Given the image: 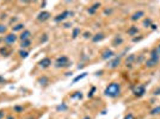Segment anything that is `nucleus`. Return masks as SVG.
I'll use <instances>...</instances> for the list:
<instances>
[{"mask_svg":"<svg viewBox=\"0 0 160 119\" xmlns=\"http://www.w3.org/2000/svg\"><path fill=\"white\" fill-rule=\"evenodd\" d=\"M114 56H115V51L112 49H109V48L104 49L101 52V58L104 60V61H109V60H111Z\"/></svg>","mask_w":160,"mask_h":119,"instance_id":"0eeeda50","label":"nucleus"},{"mask_svg":"<svg viewBox=\"0 0 160 119\" xmlns=\"http://www.w3.org/2000/svg\"><path fill=\"white\" fill-rule=\"evenodd\" d=\"M151 29L154 31V30H156V29H158V25H156V24H152V25H151Z\"/></svg>","mask_w":160,"mask_h":119,"instance_id":"37998d69","label":"nucleus"},{"mask_svg":"<svg viewBox=\"0 0 160 119\" xmlns=\"http://www.w3.org/2000/svg\"><path fill=\"white\" fill-rule=\"evenodd\" d=\"M121 62H122V56L121 55L119 56H116V57H112L111 60H109V61H108L106 68L108 69H116V68L119 67Z\"/></svg>","mask_w":160,"mask_h":119,"instance_id":"423d86ee","label":"nucleus"},{"mask_svg":"<svg viewBox=\"0 0 160 119\" xmlns=\"http://www.w3.org/2000/svg\"><path fill=\"white\" fill-rule=\"evenodd\" d=\"M7 18V16H6V13H4V14H1V16H0V19H1V20H4V19H6Z\"/></svg>","mask_w":160,"mask_h":119,"instance_id":"c03bdc74","label":"nucleus"},{"mask_svg":"<svg viewBox=\"0 0 160 119\" xmlns=\"http://www.w3.org/2000/svg\"><path fill=\"white\" fill-rule=\"evenodd\" d=\"M149 114H151V115H159V114H160V105H158V106L153 107V108L151 110Z\"/></svg>","mask_w":160,"mask_h":119,"instance_id":"c85d7f7f","label":"nucleus"},{"mask_svg":"<svg viewBox=\"0 0 160 119\" xmlns=\"http://www.w3.org/2000/svg\"><path fill=\"white\" fill-rule=\"evenodd\" d=\"M153 23H152V19L148 17V18H145L143 19V22H142V26L143 27H146V29H148V27H151V25H152Z\"/></svg>","mask_w":160,"mask_h":119,"instance_id":"cd10ccee","label":"nucleus"},{"mask_svg":"<svg viewBox=\"0 0 160 119\" xmlns=\"http://www.w3.org/2000/svg\"><path fill=\"white\" fill-rule=\"evenodd\" d=\"M92 36H93V35H92L90 31H85V32L83 34V37H84L85 39H90V38H92Z\"/></svg>","mask_w":160,"mask_h":119,"instance_id":"473e14b6","label":"nucleus"},{"mask_svg":"<svg viewBox=\"0 0 160 119\" xmlns=\"http://www.w3.org/2000/svg\"><path fill=\"white\" fill-rule=\"evenodd\" d=\"M96 89H97V88H96L94 86H92V87H91V91H90V92H88V94H87V97H88V98H93L94 92H96Z\"/></svg>","mask_w":160,"mask_h":119,"instance_id":"2f4dec72","label":"nucleus"},{"mask_svg":"<svg viewBox=\"0 0 160 119\" xmlns=\"http://www.w3.org/2000/svg\"><path fill=\"white\" fill-rule=\"evenodd\" d=\"M123 42H124V38H123L121 35H116V36L114 37L112 42H111V45H112L114 48H117V47L122 45V44H123Z\"/></svg>","mask_w":160,"mask_h":119,"instance_id":"4468645a","label":"nucleus"},{"mask_svg":"<svg viewBox=\"0 0 160 119\" xmlns=\"http://www.w3.org/2000/svg\"><path fill=\"white\" fill-rule=\"evenodd\" d=\"M5 83H7V80L4 76L0 75V85H5Z\"/></svg>","mask_w":160,"mask_h":119,"instance_id":"58836bf2","label":"nucleus"},{"mask_svg":"<svg viewBox=\"0 0 160 119\" xmlns=\"http://www.w3.org/2000/svg\"><path fill=\"white\" fill-rule=\"evenodd\" d=\"M31 36H33V34H31V31L30 30H24L23 32H20V35L18 36V39L20 41V42H23V41H28V39H31Z\"/></svg>","mask_w":160,"mask_h":119,"instance_id":"ddd939ff","label":"nucleus"},{"mask_svg":"<svg viewBox=\"0 0 160 119\" xmlns=\"http://www.w3.org/2000/svg\"><path fill=\"white\" fill-rule=\"evenodd\" d=\"M104 38H105V35H104L103 32H98V34H96V35L92 36L91 41H92L93 43H99V42H102Z\"/></svg>","mask_w":160,"mask_h":119,"instance_id":"a211bd4d","label":"nucleus"},{"mask_svg":"<svg viewBox=\"0 0 160 119\" xmlns=\"http://www.w3.org/2000/svg\"><path fill=\"white\" fill-rule=\"evenodd\" d=\"M143 60H145V55H139V57H136V60H135V63H138V65H140V63H142L143 62Z\"/></svg>","mask_w":160,"mask_h":119,"instance_id":"7c9ffc66","label":"nucleus"},{"mask_svg":"<svg viewBox=\"0 0 160 119\" xmlns=\"http://www.w3.org/2000/svg\"><path fill=\"white\" fill-rule=\"evenodd\" d=\"M24 107L23 106H20V105H16V106H13V112H16V113H18V114H20V113H23L24 112Z\"/></svg>","mask_w":160,"mask_h":119,"instance_id":"c756f323","label":"nucleus"},{"mask_svg":"<svg viewBox=\"0 0 160 119\" xmlns=\"http://www.w3.org/2000/svg\"><path fill=\"white\" fill-rule=\"evenodd\" d=\"M156 48V51H158V54H159V56H160V43L158 44V47H155Z\"/></svg>","mask_w":160,"mask_h":119,"instance_id":"49530a36","label":"nucleus"},{"mask_svg":"<svg viewBox=\"0 0 160 119\" xmlns=\"http://www.w3.org/2000/svg\"><path fill=\"white\" fill-rule=\"evenodd\" d=\"M145 11H142V10H138L136 12H134L132 16H130V20L132 22H138V20H140V19H142L143 17H145Z\"/></svg>","mask_w":160,"mask_h":119,"instance_id":"9b49d317","label":"nucleus"},{"mask_svg":"<svg viewBox=\"0 0 160 119\" xmlns=\"http://www.w3.org/2000/svg\"><path fill=\"white\" fill-rule=\"evenodd\" d=\"M11 54H12V51H11L10 47H7V45L0 47V55H1L3 57H9Z\"/></svg>","mask_w":160,"mask_h":119,"instance_id":"dca6fc26","label":"nucleus"},{"mask_svg":"<svg viewBox=\"0 0 160 119\" xmlns=\"http://www.w3.org/2000/svg\"><path fill=\"white\" fill-rule=\"evenodd\" d=\"M149 58H152V60H156V61H159L160 56H159V54H158V51H156V48H153V49L149 51Z\"/></svg>","mask_w":160,"mask_h":119,"instance_id":"412c9836","label":"nucleus"},{"mask_svg":"<svg viewBox=\"0 0 160 119\" xmlns=\"http://www.w3.org/2000/svg\"><path fill=\"white\" fill-rule=\"evenodd\" d=\"M96 12H97V11H96L92 6H90V7L87 9V13H88V14H96Z\"/></svg>","mask_w":160,"mask_h":119,"instance_id":"c9c22d12","label":"nucleus"},{"mask_svg":"<svg viewBox=\"0 0 160 119\" xmlns=\"http://www.w3.org/2000/svg\"><path fill=\"white\" fill-rule=\"evenodd\" d=\"M4 117H5V111L0 110V119H4Z\"/></svg>","mask_w":160,"mask_h":119,"instance_id":"79ce46f5","label":"nucleus"},{"mask_svg":"<svg viewBox=\"0 0 160 119\" xmlns=\"http://www.w3.org/2000/svg\"><path fill=\"white\" fill-rule=\"evenodd\" d=\"M80 35H81V30H80V27H74V29L72 30V38H73V39L78 38Z\"/></svg>","mask_w":160,"mask_h":119,"instance_id":"b1692460","label":"nucleus"},{"mask_svg":"<svg viewBox=\"0 0 160 119\" xmlns=\"http://www.w3.org/2000/svg\"><path fill=\"white\" fill-rule=\"evenodd\" d=\"M17 41H18V36H17L16 34H13V32L6 34V35L3 37V43H4L5 45H7V47L13 45Z\"/></svg>","mask_w":160,"mask_h":119,"instance_id":"20e7f679","label":"nucleus"},{"mask_svg":"<svg viewBox=\"0 0 160 119\" xmlns=\"http://www.w3.org/2000/svg\"><path fill=\"white\" fill-rule=\"evenodd\" d=\"M37 65H38V67H40L41 69H47V68L51 67L53 62H51V58H49V57H43L42 60H40Z\"/></svg>","mask_w":160,"mask_h":119,"instance_id":"6e6552de","label":"nucleus"},{"mask_svg":"<svg viewBox=\"0 0 160 119\" xmlns=\"http://www.w3.org/2000/svg\"><path fill=\"white\" fill-rule=\"evenodd\" d=\"M73 16H74V12H73V11H70V10H65L63 12L59 13L57 16H55V17L53 18V20H54L55 23H63L65 20H67L70 17H73Z\"/></svg>","mask_w":160,"mask_h":119,"instance_id":"7ed1b4c3","label":"nucleus"},{"mask_svg":"<svg viewBox=\"0 0 160 119\" xmlns=\"http://www.w3.org/2000/svg\"><path fill=\"white\" fill-rule=\"evenodd\" d=\"M31 44H33V42H31V39H28V41H23V42H20V49H23V50H26L28 48H30L31 47Z\"/></svg>","mask_w":160,"mask_h":119,"instance_id":"5701e85b","label":"nucleus"},{"mask_svg":"<svg viewBox=\"0 0 160 119\" xmlns=\"http://www.w3.org/2000/svg\"><path fill=\"white\" fill-rule=\"evenodd\" d=\"M72 26V23H63V27L65 29H70Z\"/></svg>","mask_w":160,"mask_h":119,"instance_id":"a19ab883","label":"nucleus"},{"mask_svg":"<svg viewBox=\"0 0 160 119\" xmlns=\"http://www.w3.org/2000/svg\"><path fill=\"white\" fill-rule=\"evenodd\" d=\"M50 18H51V13L48 12V11H41V12L36 16V19H37L38 22H41V23H44V22L49 20Z\"/></svg>","mask_w":160,"mask_h":119,"instance_id":"1a4fd4ad","label":"nucleus"},{"mask_svg":"<svg viewBox=\"0 0 160 119\" xmlns=\"http://www.w3.org/2000/svg\"><path fill=\"white\" fill-rule=\"evenodd\" d=\"M47 41H48V35H46V34H44V35H43V36L41 37V39H40V42H41V43L43 44V43H46Z\"/></svg>","mask_w":160,"mask_h":119,"instance_id":"e433bc0d","label":"nucleus"},{"mask_svg":"<svg viewBox=\"0 0 160 119\" xmlns=\"http://www.w3.org/2000/svg\"><path fill=\"white\" fill-rule=\"evenodd\" d=\"M158 63H159V61H156V60H152V58H148L143 62L146 69H153V68H155L158 66Z\"/></svg>","mask_w":160,"mask_h":119,"instance_id":"f8f14e48","label":"nucleus"},{"mask_svg":"<svg viewBox=\"0 0 160 119\" xmlns=\"http://www.w3.org/2000/svg\"><path fill=\"white\" fill-rule=\"evenodd\" d=\"M28 119H34V118H28Z\"/></svg>","mask_w":160,"mask_h":119,"instance_id":"864d4df0","label":"nucleus"},{"mask_svg":"<svg viewBox=\"0 0 160 119\" xmlns=\"http://www.w3.org/2000/svg\"><path fill=\"white\" fill-rule=\"evenodd\" d=\"M142 39H143V36H139V37H134V38H133V42L136 43V42H140V41H142Z\"/></svg>","mask_w":160,"mask_h":119,"instance_id":"4c0bfd02","label":"nucleus"},{"mask_svg":"<svg viewBox=\"0 0 160 119\" xmlns=\"http://www.w3.org/2000/svg\"><path fill=\"white\" fill-rule=\"evenodd\" d=\"M102 74H103V70H99V72L96 73V75H102Z\"/></svg>","mask_w":160,"mask_h":119,"instance_id":"3c124183","label":"nucleus"},{"mask_svg":"<svg viewBox=\"0 0 160 119\" xmlns=\"http://www.w3.org/2000/svg\"><path fill=\"white\" fill-rule=\"evenodd\" d=\"M16 22H17V18H12V19L10 20V23H11V24H13V23H16Z\"/></svg>","mask_w":160,"mask_h":119,"instance_id":"09e8293b","label":"nucleus"},{"mask_svg":"<svg viewBox=\"0 0 160 119\" xmlns=\"http://www.w3.org/2000/svg\"><path fill=\"white\" fill-rule=\"evenodd\" d=\"M18 55H19V57H20L22 60H25V58L30 55V52H29V50H23V49H20V50L18 51Z\"/></svg>","mask_w":160,"mask_h":119,"instance_id":"393cba45","label":"nucleus"},{"mask_svg":"<svg viewBox=\"0 0 160 119\" xmlns=\"http://www.w3.org/2000/svg\"><path fill=\"white\" fill-rule=\"evenodd\" d=\"M112 11H114L112 9H105V10H104V14H105V16H106V14H111Z\"/></svg>","mask_w":160,"mask_h":119,"instance_id":"ea45409f","label":"nucleus"},{"mask_svg":"<svg viewBox=\"0 0 160 119\" xmlns=\"http://www.w3.org/2000/svg\"><path fill=\"white\" fill-rule=\"evenodd\" d=\"M133 94L135 98H142L146 94V86L143 83H139L133 88Z\"/></svg>","mask_w":160,"mask_h":119,"instance_id":"39448f33","label":"nucleus"},{"mask_svg":"<svg viewBox=\"0 0 160 119\" xmlns=\"http://www.w3.org/2000/svg\"><path fill=\"white\" fill-rule=\"evenodd\" d=\"M5 119H16V118H14V115H12V114H11V115H7Z\"/></svg>","mask_w":160,"mask_h":119,"instance_id":"de8ad7c7","label":"nucleus"},{"mask_svg":"<svg viewBox=\"0 0 160 119\" xmlns=\"http://www.w3.org/2000/svg\"><path fill=\"white\" fill-rule=\"evenodd\" d=\"M136 60V55L135 54H130L125 57V65H133Z\"/></svg>","mask_w":160,"mask_h":119,"instance_id":"aec40b11","label":"nucleus"},{"mask_svg":"<svg viewBox=\"0 0 160 119\" xmlns=\"http://www.w3.org/2000/svg\"><path fill=\"white\" fill-rule=\"evenodd\" d=\"M37 83L41 86V87H47L49 83H50V79L47 76V75H42L37 79Z\"/></svg>","mask_w":160,"mask_h":119,"instance_id":"2eb2a0df","label":"nucleus"},{"mask_svg":"<svg viewBox=\"0 0 160 119\" xmlns=\"http://www.w3.org/2000/svg\"><path fill=\"white\" fill-rule=\"evenodd\" d=\"M7 25H5L4 23H0V35H6L7 34Z\"/></svg>","mask_w":160,"mask_h":119,"instance_id":"bb28decb","label":"nucleus"},{"mask_svg":"<svg viewBox=\"0 0 160 119\" xmlns=\"http://www.w3.org/2000/svg\"><path fill=\"white\" fill-rule=\"evenodd\" d=\"M139 32H140V29H139L136 25H132V26L128 27V30H127L128 36H130V37H133V38L136 37Z\"/></svg>","mask_w":160,"mask_h":119,"instance_id":"9d476101","label":"nucleus"},{"mask_svg":"<svg viewBox=\"0 0 160 119\" xmlns=\"http://www.w3.org/2000/svg\"><path fill=\"white\" fill-rule=\"evenodd\" d=\"M67 110H68V105L65 101H62L61 104L56 106V112H66Z\"/></svg>","mask_w":160,"mask_h":119,"instance_id":"6ab92c4d","label":"nucleus"},{"mask_svg":"<svg viewBox=\"0 0 160 119\" xmlns=\"http://www.w3.org/2000/svg\"><path fill=\"white\" fill-rule=\"evenodd\" d=\"M47 6V1H43L42 4H41V9H44Z\"/></svg>","mask_w":160,"mask_h":119,"instance_id":"a18cd8bd","label":"nucleus"},{"mask_svg":"<svg viewBox=\"0 0 160 119\" xmlns=\"http://www.w3.org/2000/svg\"><path fill=\"white\" fill-rule=\"evenodd\" d=\"M86 76H87V73H86V72H84V73H81L80 75H78V76H75V77L73 79V81H72V82H73V83H77L78 81H80V80H83V79H85Z\"/></svg>","mask_w":160,"mask_h":119,"instance_id":"a878e982","label":"nucleus"},{"mask_svg":"<svg viewBox=\"0 0 160 119\" xmlns=\"http://www.w3.org/2000/svg\"><path fill=\"white\" fill-rule=\"evenodd\" d=\"M84 67H85V65H84V63H81V65H79V66H78V69H81V68H84Z\"/></svg>","mask_w":160,"mask_h":119,"instance_id":"8fccbe9b","label":"nucleus"},{"mask_svg":"<svg viewBox=\"0 0 160 119\" xmlns=\"http://www.w3.org/2000/svg\"><path fill=\"white\" fill-rule=\"evenodd\" d=\"M83 119H92V118H91V117H90V115H85V117H84V118H83Z\"/></svg>","mask_w":160,"mask_h":119,"instance_id":"603ef678","label":"nucleus"},{"mask_svg":"<svg viewBox=\"0 0 160 119\" xmlns=\"http://www.w3.org/2000/svg\"><path fill=\"white\" fill-rule=\"evenodd\" d=\"M25 30V25L23 23H17L12 26V32L16 34V32H23Z\"/></svg>","mask_w":160,"mask_h":119,"instance_id":"f3484780","label":"nucleus"},{"mask_svg":"<svg viewBox=\"0 0 160 119\" xmlns=\"http://www.w3.org/2000/svg\"><path fill=\"white\" fill-rule=\"evenodd\" d=\"M121 92H122L121 83L119 82H111L105 87L104 95L110 98V99H116V98H118L121 95Z\"/></svg>","mask_w":160,"mask_h":119,"instance_id":"f257e3e1","label":"nucleus"},{"mask_svg":"<svg viewBox=\"0 0 160 119\" xmlns=\"http://www.w3.org/2000/svg\"><path fill=\"white\" fill-rule=\"evenodd\" d=\"M70 98L73 99V100H80V99H83V92L81 91H77L73 94H71Z\"/></svg>","mask_w":160,"mask_h":119,"instance_id":"4be33fe9","label":"nucleus"},{"mask_svg":"<svg viewBox=\"0 0 160 119\" xmlns=\"http://www.w3.org/2000/svg\"><path fill=\"white\" fill-rule=\"evenodd\" d=\"M123 119H135V115H134V113H132V112H128V113L124 115Z\"/></svg>","mask_w":160,"mask_h":119,"instance_id":"72a5a7b5","label":"nucleus"},{"mask_svg":"<svg viewBox=\"0 0 160 119\" xmlns=\"http://www.w3.org/2000/svg\"><path fill=\"white\" fill-rule=\"evenodd\" d=\"M153 95H154V97H159V95H160V86L156 87L154 91H153Z\"/></svg>","mask_w":160,"mask_h":119,"instance_id":"f704fd0d","label":"nucleus"},{"mask_svg":"<svg viewBox=\"0 0 160 119\" xmlns=\"http://www.w3.org/2000/svg\"><path fill=\"white\" fill-rule=\"evenodd\" d=\"M56 69H65V68H70L72 66V62L70 61V58L68 56L66 55H61L59 56L56 60H55V62L53 65Z\"/></svg>","mask_w":160,"mask_h":119,"instance_id":"f03ea898","label":"nucleus"}]
</instances>
